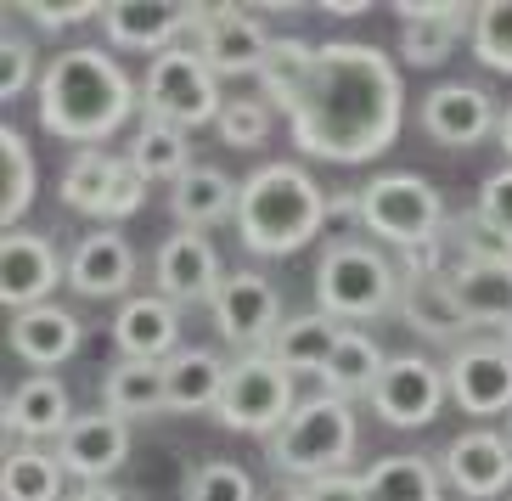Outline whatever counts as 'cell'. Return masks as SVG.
<instances>
[{
	"instance_id": "obj_47",
	"label": "cell",
	"mask_w": 512,
	"mask_h": 501,
	"mask_svg": "<svg viewBox=\"0 0 512 501\" xmlns=\"http://www.w3.org/2000/svg\"><path fill=\"white\" fill-rule=\"evenodd\" d=\"M276 501H310V490H287V496H276Z\"/></svg>"
},
{
	"instance_id": "obj_14",
	"label": "cell",
	"mask_w": 512,
	"mask_h": 501,
	"mask_svg": "<svg viewBox=\"0 0 512 501\" xmlns=\"http://www.w3.org/2000/svg\"><path fill=\"white\" fill-rule=\"evenodd\" d=\"M451 400L467 417H512V350L501 338H473L445 361Z\"/></svg>"
},
{
	"instance_id": "obj_28",
	"label": "cell",
	"mask_w": 512,
	"mask_h": 501,
	"mask_svg": "<svg viewBox=\"0 0 512 501\" xmlns=\"http://www.w3.org/2000/svg\"><path fill=\"white\" fill-rule=\"evenodd\" d=\"M102 411H113V417H124V423H141V417L169 411L164 361H119V366H107Z\"/></svg>"
},
{
	"instance_id": "obj_12",
	"label": "cell",
	"mask_w": 512,
	"mask_h": 501,
	"mask_svg": "<svg viewBox=\"0 0 512 501\" xmlns=\"http://www.w3.org/2000/svg\"><path fill=\"white\" fill-rule=\"evenodd\" d=\"M209 316H214V333L226 338L237 355L271 350L276 327L287 321L276 282H271V276H259V271L226 276V282H220V293H214V304H209Z\"/></svg>"
},
{
	"instance_id": "obj_3",
	"label": "cell",
	"mask_w": 512,
	"mask_h": 501,
	"mask_svg": "<svg viewBox=\"0 0 512 501\" xmlns=\"http://www.w3.org/2000/svg\"><path fill=\"white\" fill-rule=\"evenodd\" d=\"M327 192H321L299 164H259L242 181L237 203V237L248 254L282 259L299 254L321 226H327Z\"/></svg>"
},
{
	"instance_id": "obj_20",
	"label": "cell",
	"mask_w": 512,
	"mask_h": 501,
	"mask_svg": "<svg viewBox=\"0 0 512 501\" xmlns=\"http://www.w3.org/2000/svg\"><path fill=\"white\" fill-rule=\"evenodd\" d=\"M113 344H119V361H169V355H181V304H169L164 293L124 299L119 316H113Z\"/></svg>"
},
{
	"instance_id": "obj_48",
	"label": "cell",
	"mask_w": 512,
	"mask_h": 501,
	"mask_svg": "<svg viewBox=\"0 0 512 501\" xmlns=\"http://www.w3.org/2000/svg\"><path fill=\"white\" fill-rule=\"evenodd\" d=\"M501 344H507V350H512V321H507V327H501Z\"/></svg>"
},
{
	"instance_id": "obj_27",
	"label": "cell",
	"mask_w": 512,
	"mask_h": 501,
	"mask_svg": "<svg viewBox=\"0 0 512 501\" xmlns=\"http://www.w3.org/2000/svg\"><path fill=\"white\" fill-rule=\"evenodd\" d=\"M451 282L473 327H507L512 321V265L501 259H451Z\"/></svg>"
},
{
	"instance_id": "obj_44",
	"label": "cell",
	"mask_w": 512,
	"mask_h": 501,
	"mask_svg": "<svg viewBox=\"0 0 512 501\" xmlns=\"http://www.w3.org/2000/svg\"><path fill=\"white\" fill-rule=\"evenodd\" d=\"M68 501H124V496H119V490H113V485H79V490H74V496H68Z\"/></svg>"
},
{
	"instance_id": "obj_7",
	"label": "cell",
	"mask_w": 512,
	"mask_h": 501,
	"mask_svg": "<svg viewBox=\"0 0 512 501\" xmlns=\"http://www.w3.org/2000/svg\"><path fill=\"white\" fill-rule=\"evenodd\" d=\"M141 107L147 119L175 124V130H203V124H220V74H214L203 51L192 46H169L147 62V79H141Z\"/></svg>"
},
{
	"instance_id": "obj_18",
	"label": "cell",
	"mask_w": 512,
	"mask_h": 501,
	"mask_svg": "<svg viewBox=\"0 0 512 501\" xmlns=\"http://www.w3.org/2000/svg\"><path fill=\"white\" fill-rule=\"evenodd\" d=\"M496 130H501L496 96L479 91V85H439V91H428V102H422V136L439 141L445 152L479 147V141L496 136Z\"/></svg>"
},
{
	"instance_id": "obj_39",
	"label": "cell",
	"mask_w": 512,
	"mask_h": 501,
	"mask_svg": "<svg viewBox=\"0 0 512 501\" xmlns=\"http://www.w3.org/2000/svg\"><path fill=\"white\" fill-rule=\"evenodd\" d=\"M186 501H259V485L237 462H197L186 479Z\"/></svg>"
},
{
	"instance_id": "obj_41",
	"label": "cell",
	"mask_w": 512,
	"mask_h": 501,
	"mask_svg": "<svg viewBox=\"0 0 512 501\" xmlns=\"http://www.w3.org/2000/svg\"><path fill=\"white\" fill-rule=\"evenodd\" d=\"M12 12H23L34 23V29H74V23H85V17H102L107 6H96V0H23V6H12Z\"/></svg>"
},
{
	"instance_id": "obj_19",
	"label": "cell",
	"mask_w": 512,
	"mask_h": 501,
	"mask_svg": "<svg viewBox=\"0 0 512 501\" xmlns=\"http://www.w3.org/2000/svg\"><path fill=\"white\" fill-rule=\"evenodd\" d=\"M152 276H158V293L169 304H214L220 293V254L203 231H175L158 243V259H152Z\"/></svg>"
},
{
	"instance_id": "obj_21",
	"label": "cell",
	"mask_w": 512,
	"mask_h": 501,
	"mask_svg": "<svg viewBox=\"0 0 512 501\" xmlns=\"http://www.w3.org/2000/svg\"><path fill=\"white\" fill-rule=\"evenodd\" d=\"M79 411L68 406V389H62L57 372H29V378L17 383L12 395H6V434L23 445H57L62 428L74 423Z\"/></svg>"
},
{
	"instance_id": "obj_38",
	"label": "cell",
	"mask_w": 512,
	"mask_h": 501,
	"mask_svg": "<svg viewBox=\"0 0 512 501\" xmlns=\"http://www.w3.org/2000/svg\"><path fill=\"white\" fill-rule=\"evenodd\" d=\"M271 113L276 107L271 102H259V96H226V107H220V141L226 147H237V152H248V147H265V136H271Z\"/></svg>"
},
{
	"instance_id": "obj_16",
	"label": "cell",
	"mask_w": 512,
	"mask_h": 501,
	"mask_svg": "<svg viewBox=\"0 0 512 501\" xmlns=\"http://www.w3.org/2000/svg\"><path fill=\"white\" fill-rule=\"evenodd\" d=\"M445 485L467 501H496L512 490V440L496 428H467L439 451Z\"/></svg>"
},
{
	"instance_id": "obj_43",
	"label": "cell",
	"mask_w": 512,
	"mask_h": 501,
	"mask_svg": "<svg viewBox=\"0 0 512 501\" xmlns=\"http://www.w3.org/2000/svg\"><path fill=\"white\" fill-rule=\"evenodd\" d=\"M304 490H310V501H366L361 473H327V479H316V485H304Z\"/></svg>"
},
{
	"instance_id": "obj_2",
	"label": "cell",
	"mask_w": 512,
	"mask_h": 501,
	"mask_svg": "<svg viewBox=\"0 0 512 501\" xmlns=\"http://www.w3.org/2000/svg\"><path fill=\"white\" fill-rule=\"evenodd\" d=\"M136 107L141 91L130 85L124 62L96 46L57 51L40 74V130L57 141H74L79 152L102 147L113 130H124Z\"/></svg>"
},
{
	"instance_id": "obj_11",
	"label": "cell",
	"mask_w": 512,
	"mask_h": 501,
	"mask_svg": "<svg viewBox=\"0 0 512 501\" xmlns=\"http://www.w3.org/2000/svg\"><path fill=\"white\" fill-rule=\"evenodd\" d=\"M181 46L203 51L220 79L231 74H259V62L271 51V29L248 6H186V34Z\"/></svg>"
},
{
	"instance_id": "obj_32",
	"label": "cell",
	"mask_w": 512,
	"mask_h": 501,
	"mask_svg": "<svg viewBox=\"0 0 512 501\" xmlns=\"http://www.w3.org/2000/svg\"><path fill=\"white\" fill-rule=\"evenodd\" d=\"M383 366H389V355L377 350V338L361 333V327H344V338H338L327 372H321V395H338V400L372 395L377 378H383Z\"/></svg>"
},
{
	"instance_id": "obj_40",
	"label": "cell",
	"mask_w": 512,
	"mask_h": 501,
	"mask_svg": "<svg viewBox=\"0 0 512 501\" xmlns=\"http://www.w3.org/2000/svg\"><path fill=\"white\" fill-rule=\"evenodd\" d=\"M29 85H34V46L17 40V29H6V40H0V96L12 102V96H23Z\"/></svg>"
},
{
	"instance_id": "obj_26",
	"label": "cell",
	"mask_w": 512,
	"mask_h": 501,
	"mask_svg": "<svg viewBox=\"0 0 512 501\" xmlns=\"http://www.w3.org/2000/svg\"><path fill=\"white\" fill-rule=\"evenodd\" d=\"M102 29L119 51H169L186 34V6H158V0H113L102 12Z\"/></svg>"
},
{
	"instance_id": "obj_45",
	"label": "cell",
	"mask_w": 512,
	"mask_h": 501,
	"mask_svg": "<svg viewBox=\"0 0 512 501\" xmlns=\"http://www.w3.org/2000/svg\"><path fill=\"white\" fill-rule=\"evenodd\" d=\"M321 12H332V17H366L372 6H361V0H327Z\"/></svg>"
},
{
	"instance_id": "obj_33",
	"label": "cell",
	"mask_w": 512,
	"mask_h": 501,
	"mask_svg": "<svg viewBox=\"0 0 512 501\" xmlns=\"http://www.w3.org/2000/svg\"><path fill=\"white\" fill-rule=\"evenodd\" d=\"M124 158H130V169H136L141 181H164L175 186L192 169V141H186V130H175V124H158V119H141V130L130 136V147H124Z\"/></svg>"
},
{
	"instance_id": "obj_8",
	"label": "cell",
	"mask_w": 512,
	"mask_h": 501,
	"mask_svg": "<svg viewBox=\"0 0 512 501\" xmlns=\"http://www.w3.org/2000/svg\"><path fill=\"white\" fill-rule=\"evenodd\" d=\"M293 372L276 361L271 350L259 355H237L231 361V378H226V395L214 406V417L231 428V434H259V440H271L276 428L293 417Z\"/></svg>"
},
{
	"instance_id": "obj_15",
	"label": "cell",
	"mask_w": 512,
	"mask_h": 501,
	"mask_svg": "<svg viewBox=\"0 0 512 501\" xmlns=\"http://www.w3.org/2000/svg\"><path fill=\"white\" fill-rule=\"evenodd\" d=\"M51 451H57L68 479H79V485H107L130 462V423L113 417V411H79Z\"/></svg>"
},
{
	"instance_id": "obj_30",
	"label": "cell",
	"mask_w": 512,
	"mask_h": 501,
	"mask_svg": "<svg viewBox=\"0 0 512 501\" xmlns=\"http://www.w3.org/2000/svg\"><path fill=\"white\" fill-rule=\"evenodd\" d=\"M361 490L366 501H445V473L428 456L400 451V456H377L361 473Z\"/></svg>"
},
{
	"instance_id": "obj_4",
	"label": "cell",
	"mask_w": 512,
	"mask_h": 501,
	"mask_svg": "<svg viewBox=\"0 0 512 501\" xmlns=\"http://www.w3.org/2000/svg\"><path fill=\"white\" fill-rule=\"evenodd\" d=\"M355 440H361V428H355L349 400L310 395V400H299L293 417L265 440V456H271V468L282 473V479L316 485V479H327V473H349Z\"/></svg>"
},
{
	"instance_id": "obj_10",
	"label": "cell",
	"mask_w": 512,
	"mask_h": 501,
	"mask_svg": "<svg viewBox=\"0 0 512 501\" xmlns=\"http://www.w3.org/2000/svg\"><path fill=\"white\" fill-rule=\"evenodd\" d=\"M141 203H147V181L119 152L85 147L74 152V164L62 169V209L91 214V220H130Z\"/></svg>"
},
{
	"instance_id": "obj_6",
	"label": "cell",
	"mask_w": 512,
	"mask_h": 501,
	"mask_svg": "<svg viewBox=\"0 0 512 501\" xmlns=\"http://www.w3.org/2000/svg\"><path fill=\"white\" fill-rule=\"evenodd\" d=\"M361 226L411 259V254H422V248L445 243L451 214H445V198H439L422 175H406V169H400V175H372V181L361 186Z\"/></svg>"
},
{
	"instance_id": "obj_35",
	"label": "cell",
	"mask_w": 512,
	"mask_h": 501,
	"mask_svg": "<svg viewBox=\"0 0 512 501\" xmlns=\"http://www.w3.org/2000/svg\"><path fill=\"white\" fill-rule=\"evenodd\" d=\"M310 62H316V46L310 40H299V34H287V40H271V51H265V62H259V102H271V107H293V96H299L304 74H310Z\"/></svg>"
},
{
	"instance_id": "obj_42",
	"label": "cell",
	"mask_w": 512,
	"mask_h": 501,
	"mask_svg": "<svg viewBox=\"0 0 512 501\" xmlns=\"http://www.w3.org/2000/svg\"><path fill=\"white\" fill-rule=\"evenodd\" d=\"M484 220V226H496L501 237L512 243V164L507 169H496V175H484V186H479V209H473Z\"/></svg>"
},
{
	"instance_id": "obj_23",
	"label": "cell",
	"mask_w": 512,
	"mask_h": 501,
	"mask_svg": "<svg viewBox=\"0 0 512 501\" xmlns=\"http://www.w3.org/2000/svg\"><path fill=\"white\" fill-rule=\"evenodd\" d=\"M136 282V248L124 243L119 231H91L79 237V248L68 254V288L85 299H119Z\"/></svg>"
},
{
	"instance_id": "obj_34",
	"label": "cell",
	"mask_w": 512,
	"mask_h": 501,
	"mask_svg": "<svg viewBox=\"0 0 512 501\" xmlns=\"http://www.w3.org/2000/svg\"><path fill=\"white\" fill-rule=\"evenodd\" d=\"M62 485H68V473L46 445H17L0 462V501H62Z\"/></svg>"
},
{
	"instance_id": "obj_22",
	"label": "cell",
	"mask_w": 512,
	"mask_h": 501,
	"mask_svg": "<svg viewBox=\"0 0 512 501\" xmlns=\"http://www.w3.org/2000/svg\"><path fill=\"white\" fill-rule=\"evenodd\" d=\"M12 355L34 372H57L62 361H74L79 338H85V321L62 304H34L23 316H12Z\"/></svg>"
},
{
	"instance_id": "obj_13",
	"label": "cell",
	"mask_w": 512,
	"mask_h": 501,
	"mask_svg": "<svg viewBox=\"0 0 512 501\" xmlns=\"http://www.w3.org/2000/svg\"><path fill=\"white\" fill-rule=\"evenodd\" d=\"M366 400H372L377 423L422 428V423H434L439 406L451 400V383H445V366H434L428 355H389L383 378H377V389Z\"/></svg>"
},
{
	"instance_id": "obj_37",
	"label": "cell",
	"mask_w": 512,
	"mask_h": 501,
	"mask_svg": "<svg viewBox=\"0 0 512 501\" xmlns=\"http://www.w3.org/2000/svg\"><path fill=\"white\" fill-rule=\"evenodd\" d=\"M473 57L490 74H512V0H490L473 12Z\"/></svg>"
},
{
	"instance_id": "obj_1",
	"label": "cell",
	"mask_w": 512,
	"mask_h": 501,
	"mask_svg": "<svg viewBox=\"0 0 512 501\" xmlns=\"http://www.w3.org/2000/svg\"><path fill=\"white\" fill-rule=\"evenodd\" d=\"M400 113H406L400 68L377 46L332 40V46H316V62L287 107V130H293V147L310 158L366 164L383 147H394Z\"/></svg>"
},
{
	"instance_id": "obj_36",
	"label": "cell",
	"mask_w": 512,
	"mask_h": 501,
	"mask_svg": "<svg viewBox=\"0 0 512 501\" xmlns=\"http://www.w3.org/2000/svg\"><path fill=\"white\" fill-rule=\"evenodd\" d=\"M0 169H6L0 220H6V231H17V220H23V214H29V203H34V152H29V141L17 136L12 124L0 130Z\"/></svg>"
},
{
	"instance_id": "obj_5",
	"label": "cell",
	"mask_w": 512,
	"mask_h": 501,
	"mask_svg": "<svg viewBox=\"0 0 512 501\" xmlns=\"http://www.w3.org/2000/svg\"><path fill=\"white\" fill-rule=\"evenodd\" d=\"M400 282H406V271L383 248L361 243V237H338L316 265V304L332 321H377L400 304Z\"/></svg>"
},
{
	"instance_id": "obj_29",
	"label": "cell",
	"mask_w": 512,
	"mask_h": 501,
	"mask_svg": "<svg viewBox=\"0 0 512 501\" xmlns=\"http://www.w3.org/2000/svg\"><path fill=\"white\" fill-rule=\"evenodd\" d=\"M231 361L214 350H181L164 361V383H169V411H214L226 395Z\"/></svg>"
},
{
	"instance_id": "obj_17",
	"label": "cell",
	"mask_w": 512,
	"mask_h": 501,
	"mask_svg": "<svg viewBox=\"0 0 512 501\" xmlns=\"http://www.w3.org/2000/svg\"><path fill=\"white\" fill-rule=\"evenodd\" d=\"M57 282H62V254L51 237H40V231H6L0 237V299H6L12 316L46 304Z\"/></svg>"
},
{
	"instance_id": "obj_31",
	"label": "cell",
	"mask_w": 512,
	"mask_h": 501,
	"mask_svg": "<svg viewBox=\"0 0 512 501\" xmlns=\"http://www.w3.org/2000/svg\"><path fill=\"white\" fill-rule=\"evenodd\" d=\"M338 338H344V321L321 316V310H304V316H287L271 338V355L299 378V372H327L332 350H338Z\"/></svg>"
},
{
	"instance_id": "obj_46",
	"label": "cell",
	"mask_w": 512,
	"mask_h": 501,
	"mask_svg": "<svg viewBox=\"0 0 512 501\" xmlns=\"http://www.w3.org/2000/svg\"><path fill=\"white\" fill-rule=\"evenodd\" d=\"M496 141H501V152L512 158V102H507V113H501V130H496Z\"/></svg>"
},
{
	"instance_id": "obj_49",
	"label": "cell",
	"mask_w": 512,
	"mask_h": 501,
	"mask_svg": "<svg viewBox=\"0 0 512 501\" xmlns=\"http://www.w3.org/2000/svg\"><path fill=\"white\" fill-rule=\"evenodd\" d=\"M507 440H512V417H507Z\"/></svg>"
},
{
	"instance_id": "obj_9",
	"label": "cell",
	"mask_w": 512,
	"mask_h": 501,
	"mask_svg": "<svg viewBox=\"0 0 512 501\" xmlns=\"http://www.w3.org/2000/svg\"><path fill=\"white\" fill-rule=\"evenodd\" d=\"M394 316L406 321L411 333L434 338V344H456V350H462V338L473 333V316H467L462 299H456L451 254H445V243L422 248V254L406 259V282H400V304H394Z\"/></svg>"
},
{
	"instance_id": "obj_25",
	"label": "cell",
	"mask_w": 512,
	"mask_h": 501,
	"mask_svg": "<svg viewBox=\"0 0 512 501\" xmlns=\"http://www.w3.org/2000/svg\"><path fill=\"white\" fill-rule=\"evenodd\" d=\"M237 203H242V181H231L226 169L214 164H192L169 186V214L181 220V231L226 226V220H237Z\"/></svg>"
},
{
	"instance_id": "obj_24",
	"label": "cell",
	"mask_w": 512,
	"mask_h": 501,
	"mask_svg": "<svg viewBox=\"0 0 512 501\" xmlns=\"http://www.w3.org/2000/svg\"><path fill=\"white\" fill-rule=\"evenodd\" d=\"M394 12H400V57L411 68H439V62H451L456 40L473 34L467 12H479V6H417V0H400Z\"/></svg>"
}]
</instances>
